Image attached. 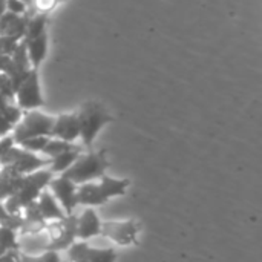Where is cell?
Masks as SVG:
<instances>
[{
    "label": "cell",
    "mask_w": 262,
    "mask_h": 262,
    "mask_svg": "<svg viewBox=\"0 0 262 262\" xmlns=\"http://www.w3.org/2000/svg\"><path fill=\"white\" fill-rule=\"evenodd\" d=\"M0 164L3 167L11 169L12 172H15L17 175H28L32 173L35 170L43 169L45 166H49V158H41L37 154L28 152L25 149H21L20 146H14L2 160Z\"/></svg>",
    "instance_id": "obj_5"
},
{
    "label": "cell",
    "mask_w": 262,
    "mask_h": 262,
    "mask_svg": "<svg viewBox=\"0 0 262 262\" xmlns=\"http://www.w3.org/2000/svg\"><path fill=\"white\" fill-rule=\"evenodd\" d=\"M23 2H25V3H28V5H29V2H31V0H23Z\"/></svg>",
    "instance_id": "obj_27"
},
{
    "label": "cell",
    "mask_w": 262,
    "mask_h": 262,
    "mask_svg": "<svg viewBox=\"0 0 262 262\" xmlns=\"http://www.w3.org/2000/svg\"><path fill=\"white\" fill-rule=\"evenodd\" d=\"M68 150H83V147L78 146L77 143H68V141H63V140L49 138V141L46 143L41 154L46 158H52V157H55L58 154H63V152H68Z\"/></svg>",
    "instance_id": "obj_18"
},
{
    "label": "cell",
    "mask_w": 262,
    "mask_h": 262,
    "mask_svg": "<svg viewBox=\"0 0 262 262\" xmlns=\"http://www.w3.org/2000/svg\"><path fill=\"white\" fill-rule=\"evenodd\" d=\"M75 114L78 118L80 140L83 149H91L100 130L114 120L107 109L98 101H86Z\"/></svg>",
    "instance_id": "obj_2"
},
{
    "label": "cell",
    "mask_w": 262,
    "mask_h": 262,
    "mask_svg": "<svg viewBox=\"0 0 262 262\" xmlns=\"http://www.w3.org/2000/svg\"><path fill=\"white\" fill-rule=\"evenodd\" d=\"M54 124V117L43 114L37 109L26 111L21 114V118L18 123L12 127V140L15 144H20L25 140L34 138V137H51Z\"/></svg>",
    "instance_id": "obj_4"
},
{
    "label": "cell",
    "mask_w": 262,
    "mask_h": 262,
    "mask_svg": "<svg viewBox=\"0 0 262 262\" xmlns=\"http://www.w3.org/2000/svg\"><path fill=\"white\" fill-rule=\"evenodd\" d=\"M14 98L17 101V107L21 111H34L45 104L40 91L38 72L35 69H31L25 80L18 84V88L14 92Z\"/></svg>",
    "instance_id": "obj_6"
},
{
    "label": "cell",
    "mask_w": 262,
    "mask_h": 262,
    "mask_svg": "<svg viewBox=\"0 0 262 262\" xmlns=\"http://www.w3.org/2000/svg\"><path fill=\"white\" fill-rule=\"evenodd\" d=\"M29 5L23 0H6V12L14 15H26Z\"/></svg>",
    "instance_id": "obj_24"
},
{
    "label": "cell",
    "mask_w": 262,
    "mask_h": 262,
    "mask_svg": "<svg viewBox=\"0 0 262 262\" xmlns=\"http://www.w3.org/2000/svg\"><path fill=\"white\" fill-rule=\"evenodd\" d=\"M51 138L63 140L68 143H77V140H80V126L77 114H60L54 117Z\"/></svg>",
    "instance_id": "obj_10"
},
{
    "label": "cell",
    "mask_w": 262,
    "mask_h": 262,
    "mask_svg": "<svg viewBox=\"0 0 262 262\" xmlns=\"http://www.w3.org/2000/svg\"><path fill=\"white\" fill-rule=\"evenodd\" d=\"M6 12V0H0V17Z\"/></svg>",
    "instance_id": "obj_26"
},
{
    "label": "cell",
    "mask_w": 262,
    "mask_h": 262,
    "mask_svg": "<svg viewBox=\"0 0 262 262\" xmlns=\"http://www.w3.org/2000/svg\"><path fill=\"white\" fill-rule=\"evenodd\" d=\"M88 249L89 244L86 241H75L68 249L69 262H88Z\"/></svg>",
    "instance_id": "obj_22"
},
{
    "label": "cell",
    "mask_w": 262,
    "mask_h": 262,
    "mask_svg": "<svg viewBox=\"0 0 262 262\" xmlns=\"http://www.w3.org/2000/svg\"><path fill=\"white\" fill-rule=\"evenodd\" d=\"M15 146V143H14V140H12V137L11 135H5V137H2L0 138V160L12 149Z\"/></svg>",
    "instance_id": "obj_25"
},
{
    "label": "cell",
    "mask_w": 262,
    "mask_h": 262,
    "mask_svg": "<svg viewBox=\"0 0 262 262\" xmlns=\"http://www.w3.org/2000/svg\"><path fill=\"white\" fill-rule=\"evenodd\" d=\"M46 20H48L46 14H34L32 17H28L25 38H32L46 32Z\"/></svg>",
    "instance_id": "obj_19"
},
{
    "label": "cell",
    "mask_w": 262,
    "mask_h": 262,
    "mask_svg": "<svg viewBox=\"0 0 262 262\" xmlns=\"http://www.w3.org/2000/svg\"><path fill=\"white\" fill-rule=\"evenodd\" d=\"M109 158L106 150H98V152H88V154H80V157L75 160V163L64 170L61 175L75 183L77 186L91 183L100 177L104 175V172L109 169Z\"/></svg>",
    "instance_id": "obj_3"
},
{
    "label": "cell",
    "mask_w": 262,
    "mask_h": 262,
    "mask_svg": "<svg viewBox=\"0 0 262 262\" xmlns=\"http://www.w3.org/2000/svg\"><path fill=\"white\" fill-rule=\"evenodd\" d=\"M118 258L114 249H88V262H115Z\"/></svg>",
    "instance_id": "obj_20"
},
{
    "label": "cell",
    "mask_w": 262,
    "mask_h": 262,
    "mask_svg": "<svg viewBox=\"0 0 262 262\" xmlns=\"http://www.w3.org/2000/svg\"><path fill=\"white\" fill-rule=\"evenodd\" d=\"M58 233L51 236V241L46 244L45 252H60L68 250L71 244L75 243L77 238V215H66L61 221H58Z\"/></svg>",
    "instance_id": "obj_9"
},
{
    "label": "cell",
    "mask_w": 262,
    "mask_h": 262,
    "mask_svg": "<svg viewBox=\"0 0 262 262\" xmlns=\"http://www.w3.org/2000/svg\"><path fill=\"white\" fill-rule=\"evenodd\" d=\"M21 181V175H17L8 167H3L0 170V201H6L18 187Z\"/></svg>",
    "instance_id": "obj_16"
},
{
    "label": "cell",
    "mask_w": 262,
    "mask_h": 262,
    "mask_svg": "<svg viewBox=\"0 0 262 262\" xmlns=\"http://www.w3.org/2000/svg\"><path fill=\"white\" fill-rule=\"evenodd\" d=\"M49 138L51 137H34V138H29V140L21 141L17 146H20L21 149H25L28 152H32V154H38V152L41 154V150L45 149V146L49 141Z\"/></svg>",
    "instance_id": "obj_23"
},
{
    "label": "cell",
    "mask_w": 262,
    "mask_h": 262,
    "mask_svg": "<svg viewBox=\"0 0 262 262\" xmlns=\"http://www.w3.org/2000/svg\"><path fill=\"white\" fill-rule=\"evenodd\" d=\"M104 198L109 201L111 198L115 196H123L127 192V187L130 186V181L126 178H112L107 177L106 173L103 177H100V183H98Z\"/></svg>",
    "instance_id": "obj_15"
},
{
    "label": "cell",
    "mask_w": 262,
    "mask_h": 262,
    "mask_svg": "<svg viewBox=\"0 0 262 262\" xmlns=\"http://www.w3.org/2000/svg\"><path fill=\"white\" fill-rule=\"evenodd\" d=\"M52 196L57 200L60 207L63 209L64 215H72L77 204V184L68 180L66 177L60 175L57 178H52L49 186Z\"/></svg>",
    "instance_id": "obj_8"
},
{
    "label": "cell",
    "mask_w": 262,
    "mask_h": 262,
    "mask_svg": "<svg viewBox=\"0 0 262 262\" xmlns=\"http://www.w3.org/2000/svg\"><path fill=\"white\" fill-rule=\"evenodd\" d=\"M23 43H25V48H26V54H28L31 69L38 71L41 61L46 58V54H48V34L43 32V34H40L37 37L25 38Z\"/></svg>",
    "instance_id": "obj_12"
},
{
    "label": "cell",
    "mask_w": 262,
    "mask_h": 262,
    "mask_svg": "<svg viewBox=\"0 0 262 262\" xmlns=\"http://www.w3.org/2000/svg\"><path fill=\"white\" fill-rule=\"evenodd\" d=\"M52 178L54 173L49 169H40L32 173L23 175L17 190L6 201H3L5 209L9 213H21L23 209L37 201V198L49 186Z\"/></svg>",
    "instance_id": "obj_1"
},
{
    "label": "cell",
    "mask_w": 262,
    "mask_h": 262,
    "mask_svg": "<svg viewBox=\"0 0 262 262\" xmlns=\"http://www.w3.org/2000/svg\"><path fill=\"white\" fill-rule=\"evenodd\" d=\"M81 150H68V152H63V154H58L52 158H49V166L48 169L52 172V173H63L64 170H68L74 163L75 160L80 157Z\"/></svg>",
    "instance_id": "obj_17"
},
{
    "label": "cell",
    "mask_w": 262,
    "mask_h": 262,
    "mask_svg": "<svg viewBox=\"0 0 262 262\" xmlns=\"http://www.w3.org/2000/svg\"><path fill=\"white\" fill-rule=\"evenodd\" d=\"M23 221H25V227H29V226H34V227H45L46 221L41 218L38 209H37V204L32 203L31 206H28L26 209H23Z\"/></svg>",
    "instance_id": "obj_21"
},
{
    "label": "cell",
    "mask_w": 262,
    "mask_h": 262,
    "mask_svg": "<svg viewBox=\"0 0 262 262\" xmlns=\"http://www.w3.org/2000/svg\"><path fill=\"white\" fill-rule=\"evenodd\" d=\"M107 200L104 198L98 183H84L77 187V204L86 206V207H94V206H101L106 204Z\"/></svg>",
    "instance_id": "obj_14"
},
{
    "label": "cell",
    "mask_w": 262,
    "mask_h": 262,
    "mask_svg": "<svg viewBox=\"0 0 262 262\" xmlns=\"http://www.w3.org/2000/svg\"><path fill=\"white\" fill-rule=\"evenodd\" d=\"M140 224L134 220L126 221H106L101 223V235L109 238L118 246H130L138 243Z\"/></svg>",
    "instance_id": "obj_7"
},
{
    "label": "cell",
    "mask_w": 262,
    "mask_h": 262,
    "mask_svg": "<svg viewBox=\"0 0 262 262\" xmlns=\"http://www.w3.org/2000/svg\"><path fill=\"white\" fill-rule=\"evenodd\" d=\"M35 204H37V209H38V212H40V215H41V218L45 221L58 223V221H61L66 216L64 212H63V209L57 203V200L46 189L40 193V196L37 198Z\"/></svg>",
    "instance_id": "obj_13"
},
{
    "label": "cell",
    "mask_w": 262,
    "mask_h": 262,
    "mask_svg": "<svg viewBox=\"0 0 262 262\" xmlns=\"http://www.w3.org/2000/svg\"><path fill=\"white\" fill-rule=\"evenodd\" d=\"M101 235V221L92 207H86L81 215H77V238L88 241Z\"/></svg>",
    "instance_id": "obj_11"
}]
</instances>
